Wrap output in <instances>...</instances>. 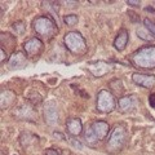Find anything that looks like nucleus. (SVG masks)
Masks as SVG:
<instances>
[{
    "label": "nucleus",
    "mask_w": 155,
    "mask_h": 155,
    "mask_svg": "<svg viewBox=\"0 0 155 155\" xmlns=\"http://www.w3.org/2000/svg\"><path fill=\"white\" fill-rule=\"evenodd\" d=\"M115 107H116V102L113 93L105 89L100 91L98 94H97V110L100 113L107 114V113H111Z\"/></svg>",
    "instance_id": "nucleus-5"
},
{
    "label": "nucleus",
    "mask_w": 155,
    "mask_h": 155,
    "mask_svg": "<svg viewBox=\"0 0 155 155\" xmlns=\"http://www.w3.org/2000/svg\"><path fill=\"white\" fill-rule=\"evenodd\" d=\"M66 129L72 137H78L81 132H83V124L79 118H70L66 122Z\"/></svg>",
    "instance_id": "nucleus-13"
},
{
    "label": "nucleus",
    "mask_w": 155,
    "mask_h": 155,
    "mask_svg": "<svg viewBox=\"0 0 155 155\" xmlns=\"http://www.w3.org/2000/svg\"><path fill=\"white\" fill-rule=\"evenodd\" d=\"M84 137H85V141L88 142L89 145H94V143H97V137L94 136V133L92 132V129H91V127L89 128H87V130H85V133H84Z\"/></svg>",
    "instance_id": "nucleus-18"
},
{
    "label": "nucleus",
    "mask_w": 155,
    "mask_h": 155,
    "mask_svg": "<svg viewBox=\"0 0 155 155\" xmlns=\"http://www.w3.org/2000/svg\"><path fill=\"white\" fill-rule=\"evenodd\" d=\"M137 36L141 39V40H143V41H149V43L154 41V35L145 26L137 28Z\"/></svg>",
    "instance_id": "nucleus-17"
},
{
    "label": "nucleus",
    "mask_w": 155,
    "mask_h": 155,
    "mask_svg": "<svg viewBox=\"0 0 155 155\" xmlns=\"http://www.w3.org/2000/svg\"><path fill=\"white\" fill-rule=\"evenodd\" d=\"M12 28L14 30V32H17L18 35H22L23 32L26 31V25L23 21H17L16 23H13L12 25Z\"/></svg>",
    "instance_id": "nucleus-19"
},
{
    "label": "nucleus",
    "mask_w": 155,
    "mask_h": 155,
    "mask_svg": "<svg viewBox=\"0 0 155 155\" xmlns=\"http://www.w3.org/2000/svg\"><path fill=\"white\" fill-rule=\"evenodd\" d=\"M127 4H128V5H130V7H140V4H141V3H140V2H130V0H128Z\"/></svg>",
    "instance_id": "nucleus-24"
},
{
    "label": "nucleus",
    "mask_w": 155,
    "mask_h": 155,
    "mask_svg": "<svg viewBox=\"0 0 155 155\" xmlns=\"http://www.w3.org/2000/svg\"><path fill=\"white\" fill-rule=\"evenodd\" d=\"M64 21L67 26H75L78 23V16H75V14H67V16L64 17Z\"/></svg>",
    "instance_id": "nucleus-20"
},
{
    "label": "nucleus",
    "mask_w": 155,
    "mask_h": 155,
    "mask_svg": "<svg viewBox=\"0 0 155 155\" xmlns=\"http://www.w3.org/2000/svg\"><path fill=\"white\" fill-rule=\"evenodd\" d=\"M130 62L137 69H155V45L140 48L130 56Z\"/></svg>",
    "instance_id": "nucleus-1"
},
{
    "label": "nucleus",
    "mask_w": 155,
    "mask_h": 155,
    "mask_svg": "<svg viewBox=\"0 0 155 155\" xmlns=\"http://www.w3.org/2000/svg\"><path fill=\"white\" fill-rule=\"evenodd\" d=\"M16 100V94L11 91H2V94H0V101H2V110L9 107Z\"/></svg>",
    "instance_id": "nucleus-16"
},
{
    "label": "nucleus",
    "mask_w": 155,
    "mask_h": 155,
    "mask_svg": "<svg viewBox=\"0 0 155 155\" xmlns=\"http://www.w3.org/2000/svg\"><path fill=\"white\" fill-rule=\"evenodd\" d=\"M88 69L94 76H104L110 70V65H107L106 62H96V64H91Z\"/></svg>",
    "instance_id": "nucleus-14"
},
{
    "label": "nucleus",
    "mask_w": 155,
    "mask_h": 155,
    "mask_svg": "<svg viewBox=\"0 0 155 155\" xmlns=\"http://www.w3.org/2000/svg\"><path fill=\"white\" fill-rule=\"evenodd\" d=\"M64 41L72 54H78V56H83L87 53V43H85V39L83 38L80 32L78 31H70L67 32L65 38H64Z\"/></svg>",
    "instance_id": "nucleus-2"
},
{
    "label": "nucleus",
    "mask_w": 155,
    "mask_h": 155,
    "mask_svg": "<svg viewBox=\"0 0 155 155\" xmlns=\"http://www.w3.org/2000/svg\"><path fill=\"white\" fill-rule=\"evenodd\" d=\"M23 49L28 57H35L43 51V41L38 38H31L23 44Z\"/></svg>",
    "instance_id": "nucleus-8"
},
{
    "label": "nucleus",
    "mask_w": 155,
    "mask_h": 155,
    "mask_svg": "<svg viewBox=\"0 0 155 155\" xmlns=\"http://www.w3.org/2000/svg\"><path fill=\"white\" fill-rule=\"evenodd\" d=\"M128 40H129V34L127 30H123L119 32V35L115 38V40H114V47L116 48L118 51H123L125 47H127L128 44Z\"/></svg>",
    "instance_id": "nucleus-15"
},
{
    "label": "nucleus",
    "mask_w": 155,
    "mask_h": 155,
    "mask_svg": "<svg viewBox=\"0 0 155 155\" xmlns=\"http://www.w3.org/2000/svg\"><path fill=\"white\" fill-rule=\"evenodd\" d=\"M44 119L49 125H56L58 122V113L57 107L53 102H48L44 106Z\"/></svg>",
    "instance_id": "nucleus-11"
},
{
    "label": "nucleus",
    "mask_w": 155,
    "mask_h": 155,
    "mask_svg": "<svg viewBox=\"0 0 155 155\" xmlns=\"http://www.w3.org/2000/svg\"><path fill=\"white\" fill-rule=\"evenodd\" d=\"M143 26L146 27L147 30L155 36V23H154V22H151L149 18H145V19H143Z\"/></svg>",
    "instance_id": "nucleus-21"
},
{
    "label": "nucleus",
    "mask_w": 155,
    "mask_h": 155,
    "mask_svg": "<svg viewBox=\"0 0 155 155\" xmlns=\"http://www.w3.org/2000/svg\"><path fill=\"white\" fill-rule=\"evenodd\" d=\"M27 65V60H26V56L23 54L22 52H14L13 54L11 56L8 61V66L9 69L12 70H19V69H23Z\"/></svg>",
    "instance_id": "nucleus-10"
},
{
    "label": "nucleus",
    "mask_w": 155,
    "mask_h": 155,
    "mask_svg": "<svg viewBox=\"0 0 155 155\" xmlns=\"http://www.w3.org/2000/svg\"><path fill=\"white\" fill-rule=\"evenodd\" d=\"M92 132L94 133V136L97 137V140H104L106 137V134L109 133V124L104 122V120H98V122H94L91 125Z\"/></svg>",
    "instance_id": "nucleus-12"
},
{
    "label": "nucleus",
    "mask_w": 155,
    "mask_h": 155,
    "mask_svg": "<svg viewBox=\"0 0 155 155\" xmlns=\"http://www.w3.org/2000/svg\"><path fill=\"white\" fill-rule=\"evenodd\" d=\"M32 26H34V30H35L39 35L43 38H47V39H51L57 32V26H56L54 21L48 16H40V17L35 18Z\"/></svg>",
    "instance_id": "nucleus-4"
},
{
    "label": "nucleus",
    "mask_w": 155,
    "mask_h": 155,
    "mask_svg": "<svg viewBox=\"0 0 155 155\" xmlns=\"http://www.w3.org/2000/svg\"><path fill=\"white\" fill-rule=\"evenodd\" d=\"M132 81L143 88L151 89L155 87V75H149V74H140V72H134L132 75Z\"/></svg>",
    "instance_id": "nucleus-7"
},
{
    "label": "nucleus",
    "mask_w": 155,
    "mask_h": 155,
    "mask_svg": "<svg viewBox=\"0 0 155 155\" xmlns=\"http://www.w3.org/2000/svg\"><path fill=\"white\" fill-rule=\"evenodd\" d=\"M0 56H2V58H0V60H2V62H4V60L7 58V54H5V51H4L3 48L0 49Z\"/></svg>",
    "instance_id": "nucleus-25"
},
{
    "label": "nucleus",
    "mask_w": 155,
    "mask_h": 155,
    "mask_svg": "<svg viewBox=\"0 0 155 155\" xmlns=\"http://www.w3.org/2000/svg\"><path fill=\"white\" fill-rule=\"evenodd\" d=\"M137 104H138V100L136 96H124L119 100L118 102V109L122 114H129L132 111L136 110L137 107Z\"/></svg>",
    "instance_id": "nucleus-6"
},
{
    "label": "nucleus",
    "mask_w": 155,
    "mask_h": 155,
    "mask_svg": "<svg viewBox=\"0 0 155 155\" xmlns=\"http://www.w3.org/2000/svg\"><path fill=\"white\" fill-rule=\"evenodd\" d=\"M127 141V129L124 125H116L111 130L107 138V150L110 153H116L122 150Z\"/></svg>",
    "instance_id": "nucleus-3"
},
{
    "label": "nucleus",
    "mask_w": 155,
    "mask_h": 155,
    "mask_svg": "<svg viewBox=\"0 0 155 155\" xmlns=\"http://www.w3.org/2000/svg\"><path fill=\"white\" fill-rule=\"evenodd\" d=\"M149 102H150V106L155 109V93H151L149 96Z\"/></svg>",
    "instance_id": "nucleus-23"
},
{
    "label": "nucleus",
    "mask_w": 155,
    "mask_h": 155,
    "mask_svg": "<svg viewBox=\"0 0 155 155\" xmlns=\"http://www.w3.org/2000/svg\"><path fill=\"white\" fill-rule=\"evenodd\" d=\"M14 116H17L18 119H22V120H28V122H35L38 119L35 111H34V109L28 104L19 106L18 109L14 110Z\"/></svg>",
    "instance_id": "nucleus-9"
},
{
    "label": "nucleus",
    "mask_w": 155,
    "mask_h": 155,
    "mask_svg": "<svg viewBox=\"0 0 155 155\" xmlns=\"http://www.w3.org/2000/svg\"><path fill=\"white\" fill-rule=\"evenodd\" d=\"M45 155H61L60 150H54V149H48L45 151Z\"/></svg>",
    "instance_id": "nucleus-22"
}]
</instances>
